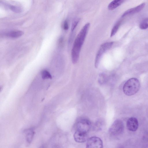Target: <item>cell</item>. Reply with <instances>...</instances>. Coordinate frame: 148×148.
<instances>
[{
	"label": "cell",
	"mask_w": 148,
	"mask_h": 148,
	"mask_svg": "<svg viewBox=\"0 0 148 148\" xmlns=\"http://www.w3.org/2000/svg\"><path fill=\"white\" fill-rule=\"evenodd\" d=\"M63 39L62 38H60L58 40V45L60 47H61L63 45Z\"/></svg>",
	"instance_id": "obj_20"
},
{
	"label": "cell",
	"mask_w": 148,
	"mask_h": 148,
	"mask_svg": "<svg viewBox=\"0 0 148 148\" xmlns=\"http://www.w3.org/2000/svg\"><path fill=\"white\" fill-rule=\"evenodd\" d=\"M139 27L142 29H146L148 28V23L145 20L140 23Z\"/></svg>",
	"instance_id": "obj_17"
},
{
	"label": "cell",
	"mask_w": 148,
	"mask_h": 148,
	"mask_svg": "<svg viewBox=\"0 0 148 148\" xmlns=\"http://www.w3.org/2000/svg\"><path fill=\"white\" fill-rule=\"evenodd\" d=\"M90 25V23L85 24L79 31L75 40L71 52L72 61L74 64H76L78 61L80 50Z\"/></svg>",
	"instance_id": "obj_1"
},
{
	"label": "cell",
	"mask_w": 148,
	"mask_h": 148,
	"mask_svg": "<svg viewBox=\"0 0 148 148\" xmlns=\"http://www.w3.org/2000/svg\"><path fill=\"white\" fill-rule=\"evenodd\" d=\"M7 7L12 11L16 13H19L22 11V9L18 6L8 5Z\"/></svg>",
	"instance_id": "obj_14"
},
{
	"label": "cell",
	"mask_w": 148,
	"mask_h": 148,
	"mask_svg": "<svg viewBox=\"0 0 148 148\" xmlns=\"http://www.w3.org/2000/svg\"><path fill=\"white\" fill-rule=\"evenodd\" d=\"M124 130L122 121L119 119L115 121L109 129L110 134L113 136H117L121 134Z\"/></svg>",
	"instance_id": "obj_4"
},
{
	"label": "cell",
	"mask_w": 148,
	"mask_h": 148,
	"mask_svg": "<svg viewBox=\"0 0 148 148\" xmlns=\"http://www.w3.org/2000/svg\"><path fill=\"white\" fill-rule=\"evenodd\" d=\"M91 126V123L89 120L86 119H81L76 123V131L87 134Z\"/></svg>",
	"instance_id": "obj_5"
},
{
	"label": "cell",
	"mask_w": 148,
	"mask_h": 148,
	"mask_svg": "<svg viewBox=\"0 0 148 148\" xmlns=\"http://www.w3.org/2000/svg\"><path fill=\"white\" fill-rule=\"evenodd\" d=\"M41 76L43 79H51L52 76L50 73L47 70H44L42 71Z\"/></svg>",
	"instance_id": "obj_15"
},
{
	"label": "cell",
	"mask_w": 148,
	"mask_h": 148,
	"mask_svg": "<svg viewBox=\"0 0 148 148\" xmlns=\"http://www.w3.org/2000/svg\"><path fill=\"white\" fill-rule=\"evenodd\" d=\"M140 86V83L136 78H131L127 80L123 87L124 93L127 96L134 95L139 90Z\"/></svg>",
	"instance_id": "obj_2"
},
{
	"label": "cell",
	"mask_w": 148,
	"mask_h": 148,
	"mask_svg": "<svg viewBox=\"0 0 148 148\" xmlns=\"http://www.w3.org/2000/svg\"><path fill=\"white\" fill-rule=\"evenodd\" d=\"M79 21V19L78 18H75L73 20L72 24L71 27V31L72 32H73L74 30L77 26Z\"/></svg>",
	"instance_id": "obj_16"
},
{
	"label": "cell",
	"mask_w": 148,
	"mask_h": 148,
	"mask_svg": "<svg viewBox=\"0 0 148 148\" xmlns=\"http://www.w3.org/2000/svg\"><path fill=\"white\" fill-rule=\"evenodd\" d=\"M27 132L26 136L27 140L29 143H30L33 139L34 132L32 130H28Z\"/></svg>",
	"instance_id": "obj_13"
},
{
	"label": "cell",
	"mask_w": 148,
	"mask_h": 148,
	"mask_svg": "<svg viewBox=\"0 0 148 148\" xmlns=\"http://www.w3.org/2000/svg\"><path fill=\"white\" fill-rule=\"evenodd\" d=\"M145 5V3H143L135 7L128 10L122 14V17L139 12L144 8Z\"/></svg>",
	"instance_id": "obj_9"
},
{
	"label": "cell",
	"mask_w": 148,
	"mask_h": 148,
	"mask_svg": "<svg viewBox=\"0 0 148 148\" xmlns=\"http://www.w3.org/2000/svg\"><path fill=\"white\" fill-rule=\"evenodd\" d=\"M23 34V32L20 30H14L10 31L5 34V35L12 38H16L19 37Z\"/></svg>",
	"instance_id": "obj_10"
},
{
	"label": "cell",
	"mask_w": 148,
	"mask_h": 148,
	"mask_svg": "<svg viewBox=\"0 0 148 148\" xmlns=\"http://www.w3.org/2000/svg\"><path fill=\"white\" fill-rule=\"evenodd\" d=\"M124 1L122 0L113 1L109 4L108 8L110 10H113L120 5Z\"/></svg>",
	"instance_id": "obj_11"
},
{
	"label": "cell",
	"mask_w": 148,
	"mask_h": 148,
	"mask_svg": "<svg viewBox=\"0 0 148 148\" xmlns=\"http://www.w3.org/2000/svg\"><path fill=\"white\" fill-rule=\"evenodd\" d=\"M75 141L79 143H84L88 140L87 134L76 131L74 134Z\"/></svg>",
	"instance_id": "obj_8"
},
{
	"label": "cell",
	"mask_w": 148,
	"mask_h": 148,
	"mask_svg": "<svg viewBox=\"0 0 148 148\" xmlns=\"http://www.w3.org/2000/svg\"><path fill=\"white\" fill-rule=\"evenodd\" d=\"M86 148H103L102 141L98 137H91L87 140Z\"/></svg>",
	"instance_id": "obj_6"
},
{
	"label": "cell",
	"mask_w": 148,
	"mask_h": 148,
	"mask_svg": "<svg viewBox=\"0 0 148 148\" xmlns=\"http://www.w3.org/2000/svg\"><path fill=\"white\" fill-rule=\"evenodd\" d=\"M138 126V122L137 119L136 118L130 117L127 121V127L130 131H136L137 129Z\"/></svg>",
	"instance_id": "obj_7"
},
{
	"label": "cell",
	"mask_w": 148,
	"mask_h": 148,
	"mask_svg": "<svg viewBox=\"0 0 148 148\" xmlns=\"http://www.w3.org/2000/svg\"><path fill=\"white\" fill-rule=\"evenodd\" d=\"M106 76L102 74L100 76L99 79V82L101 84H103L105 81Z\"/></svg>",
	"instance_id": "obj_18"
},
{
	"label": "cell",
	"mask_w": 148,
	"mask_h": 148,
	"mask_svg": "<svg viewBox=\"0 0 148 148\" xmlns=\"http://www.w3.org/2000/svg\"><path fill=\"white\" fill-rule=\"evenodd\" d=\"M112 42H109L102 44L100 46L96 55L95 60V66L97 68L100 60L104 53L110 49L113 45Z\"/></svg>",
	"instance_id": "obj_3"
},
{
	"label": "cell",
	"mask_w": 148,
	"mask_h": 148,
	"mask_svg": "<svg viewBox=\"0 0 148 148\" xmlns=\"http://www.w3.org/2000/svg\"><path fill=\"white\" fill-rule=\"evenodd\" d=\"M63 27L65 30H67L69 29L68 23L67 21L66 20L65 21L64 23Z\"/></svg>",
	"instance_id": "obj_19"
},
{
	"label": "cell",
	"mask_w": 148,
	"mask_h": 148,
	"mask_svg": "<svg viewBox=\"0 0 148 148\" xmlns=\"http://www.w3.org/2000/svg\"><path fill=\"white\" fill-rule=\"evenodd\" d=\"M121 23V21H119L117 22L114 25L112 29L111 34L110 37L113 36L117 32L119 28Z\"/></svg>",
	"instance_id": "obj_12"
}]
</instances>
